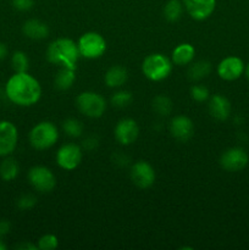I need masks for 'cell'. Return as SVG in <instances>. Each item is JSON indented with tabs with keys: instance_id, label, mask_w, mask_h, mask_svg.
<instances>
[{
	"instance_id": "obj_1",
	"label": "cell",
	"mask_w": 249,
	"mask_h": 250,
	"mask_svg": "<svg viewBox=\"0 0 249 250\" xmlns=\"http://www.w3.org/2000/svg\"><path fill=\"white\" fill-rule=\"evenodd\" d=\"M5 94L15 105L32 106L42 98L41 83L28 72H15L5 84Z\"/></svg>"
},
{
	"instance_id": "obj_2",
	"label": "cell",
	"mask_w": 249,
	"mask_h": 250,
	"mask_svg": "<svg viewBox=\"0 0 249 250\" xmlns=\"http://www.w3.org/2000/svg\"><path fill=\"white\" fill-rule=\"evenodd\" d=\"M45 55L50 63L75 70L77 68L78 59L81 58L77 43L70 38H58L51 42Z\"/></svg>"
},
{
	"instance_id": "obj_3",
	"label": "cell",
	"mask_w": 249,
	"mask_h": 250,
	"mask_svg": "<svg viewBox=\"0 0 249 250\" xmlns=\"http://www.w3.org/2000/svg\"><path fill=\"white\" fill-rule=\"evenodd\" d=\"M172 71V61L166 55L154 53L146 56L142 62V72L153 82H160L166 80Z\"/></svg>"
},
{
	"instance_id": "obj_4",
	"label": "cell",
	"mask_w": 249,
	"mask_h": 250,
	"mask_svg": "<svg viewBox=\"0 0 249 250\" xmlns=\"http://www.w3.org/2000/svg\"><path fill=\"white\" fill-rule=\"evenodd\" d=\"M28 138L29 143L36 150H46L58 142V127L50 121H42L31 129Z\"/></svg>"
},
{
	"instance_id": "obj_5",
	"label": "cell",
	"mask_w": 249,
	"mask_h": 250,
	"mask_svg": "<svg viewBox=\"0 0 249 250\" xmlns=\"http://www.w3.org/2000/svg\"><path fill=\"white\" fill-rule=\"evenodd\" d=\"M76 106L78 111L89 119H99L105 114L106 100L102 94L92 90L82 92L76 98Z\"/></svg>"
},
{
	"instance_id": "obj_6",
	"label": "cell",
	"mask_w": 249,
	"mask_h": 250,
	"mask_svg": "<svg viewBox=\"0 0 249 250\" xmlns=\"http://www.w3.org/2000/svg\"><path fill=\"white\" fill-rule=\"evenodd\" d=\"M77 46L82 58L94 60V59H99L104 55V53L106 51V41L100 33L87 32L80 37Z\"/></svg>"
},
{
	"instance_id": "obj_7",
	"label": "cell",
	"mask_w": 249,
	"mask_h": 250,
	"mask_svg": "<svg viewBox=\"0 0 249 250\" xmlns=\"http://www.w3.org/2000/svg\"><path fill=\"white\" fill-rule=\"evenodd\" d=\"M28 182L37 192L49 193L55 188L56 177L50 168L45 166H33L28 171Z\"/></svg>"
},
{
	"instance_id": "obj_8",
	"label": "cell",
	"mask_w": 249,
	"mask_h": 250,
	"mask_svg": "<svg viewBox=\"0 0 249 250\" xmlns=\"http://www.w3.org/2000/svg\"><path fill=\"white\" fill-rule=\"evenodd\" d=\"M83 153L80 146L76 144H63L56 153V163L62 170L72 171L82 163Z\"/></svg>"
},
{
	"instance_id": "obj_9",
	"label": "cell",
	"mask_w": 249,
	"mask_h": 250,
	"mask_svg": "<svg viewBox=\"0 0 249 250\" xmlns=\"http://www.w3.org/2000/svg\"><path fill=\"white\" fill-rule=\"evenodd\" d=\"M131 180L134 185L141 189H146V188L151 187L155 182V170L153 166L148 163V161L139 160L132 165L131 172Z\"/></svg>"
},
{
	"instance_id": "obj_10",
	"label": "cell",
	"mask_w": 249,
	"mask_h": 250,
	"mask_svg": "<svg viewBox=\"0 0 249 250\" xmlns=\"http://www.w3.org/2000/svg\"><path fill=\"white\" fill-rule=\"evenodd\" d=\"M19 142V131L11 121H0V156L11 155Z\"/></svg>"
},
{
	"instance_id": "obj_11",
	"label": "cell",
	"mask_w": 249,
	"mask_h": 250,
	"mask_svg": "<svg viewBox=\"0 0 249 250\" xmlns=\"http://www.w3.org/2000/svg\"><path fill=\"white\" fill-rule=\"evenodd\" d=\"M220 165L224 170L229 171V172L241 171L248 165V154L244 149L238 148V146L229 148L220 156Z\"/></svg>"
},
{
	"instance_id": "obj_12",
	"label": "cell",
	"mask_w": 249,
	"mask_h": 250,
	"mask_svg": "<svg viewBox=\"0 0 249 250\" xmlns=\"http://www.w3.org/2000/svg\"><path fill=\"white\" fill-rule=\"evenodd\" d=\"M114 136L121 146H131L139 136L138 124L133 119L120 120L115 126Z\"/></svg>"
},
{
	"instance_id": "obj_13",
	"label": "cell",
	"mask_w": 249,
	"mask_h": 250,
	"mask_svg": "<svg viewBox=\"0 0 249 250\" xmlns=\"http://www.w3.org/2000/svg\"><path fill=\"white\" fill-rule=\"evenodd\" d=\"M183 6L193 20L204 21L214 14L216 0H183Z\"/></svg>"
},
{
	"instance_id": "obj_14",
	"label": "cell",
	"mask_w": 249,
	"mask_h": 250,
	"mask_svg": "<svg viewBox=\"0 0 249 250\" xmlns=\"http://www.w3.org/2000/svg\"><path fill=\"white\" fill-rule=\"evenodd\" d=\"M244 72V63L237 56H227L217 65V75L224 81H236Z\"/></svg>"
},
{
	"instance_id": "obj_15",
	"label": "cell",
	"mask_w": 249,
	"mask_h": 250,
	"mask_svg": "<svg viewBox=\"0 0 249 250\" xmlns=\"http://www.w3.org/2000/svg\"><path fill=\"white\" fill-rule=\"evenodd\" d=\"M170 129L171 136L180 142L189 141L194 133V124L189 117L185 115H177L170 121Z\"/></svg>"
},
{
	"instance_id": "obj_16",
	"label": "cell",
	"mask_w": 249,
	"mask_h": 250,
	"mask_svg": "<svg viewBox=\"0 0 249 250\" xmlns=\"http://www.w3.org/2000/svg\"><path fill=\"white\" fill-rule=\"evenodd\" d=\"M208 109L215 120L226 121L231 115V103L224 95L214 94L209 98Z\"/></svg>"
},
{
	"instance_id": "obj_17",
	"label": "cell",
	"mask_w": 249,
	"mask_h": 250,
	"mask_svg": "<svg viewBox=\"0 0 249 250\" xmlns=\"http://www.w3.org/2000/svg\"><path fill=\"white\" fill-rule=\"evenodd\" d=\"M22 32L27 38L33 39V41H42L49 36V27L41 20L31 19L27 20L23 23Z\"/></svg>"
},
{
	"instance_id": "obj_18",
	"label": "cell",
	"mask_w": 249,
	"mask_h": 250,
	"mask_svg": "<svg viewBox=\"0 0 249 250\" xmlns=\"http://www.w3.org/2000/svg\"><path fill=\"white\" fill-rule=\"evenodd\" d=\"M195 56V49L190 43H181L171 54V61L177 66L189 65Z\"/></svg>"
},
{
	"instance_id": "obj_19",
	"label": "cell",
	"mask_w": 249,
	"mask_h": 250,
	"mask_svg": "<svg viewBox=\"0 0 249 250\" xmlns=\"http://www.w3.org/2000/svg\"><path fill=\"white\" fill-rule=\"evenodd\" d=\"M127 80H128V71L124 66L120 65L110 67L104 76L105 84L109 88H114V89L122 87L127 82Z\"/></svg>"
},
{
	"instance_id": "obj_20",
	"label": "cell",
	"mask_w": 249,
	"mask_h": 250,
	"mask_svg": "<svg viewBox=\"0 0 249 250\" xmlns=\"http://www.w3.org/2000/svg\"><path fill=\"white\" fill-rule=\"evenodd\" d=\"M212 66L211 62L208 60H199L195 61V62H190L189 67H188L187 75L188 78L190 81H194V82H198V81H202L204 78H207L208 76L211 73Z\"/></svg>"
},
{
	"instance_id": "obj_21",
	"label": "cell",
	"mask_w": 249,
	"mask_h": 250,
	"mask_svg": "<svg viewBox=\"0 0 249 250\" xmlns=\"http://www.w3.org/2000/svg\"><path fill=\"white\" fill-rule=\"evenodd\" d=\"M76 81L75 68L61 67L54 78V85L59 90H67L73 85Z\"/></svg>"
},
{
	"instance_id": "obj_22",
	"label": "cell",
	"mask_w": 249,
	"mask_h": 250,
	"mask_svg": "<svg viewBox=\"0 0 249 250\" xmlns=\"http://www.w3.org/2000/svg\"><path fill=\"white\" fill-rule=\"evenodd\" d=\"M19 163L14 158H10V155L5 156V159L0 164V177H1V180L6 181V182L14 181L19 176Z\"/></svg>"
},
{
	"instance_id": "obj_23",
	"label": "cell",
	"mask_w": 249,
	"mask_h": 250,
	"mask_svg": "<svg viewBox=\"0 0 249 250\" xmlns=\"http://www.w3.org/2000/svg\"><path fill=\"white\" fill-rule=\"evenodd\" d=\"M151 106H153V110L159 115V116H163V117L168 116V115L172 112V109H173L172 100L164 94L156 95V97L153 99Z\"/></svg>"
},
{
	"instance_id": "obj_24",
	"label": "cell",
	"mask_w": 249,
	"mask_h": 250,
	"mask_svg": "<svg viewBox=\"0 0 249 250\" xmlns=\"http://www.w3.org/2000/svg\"><path fill=\"white\" fill-rule=\"evenodd\" d=\"M183 2L180 0H168L164 6V16L167 21L176 22L183 14Z\"/></svg>"
},
{
	"instance_id": "obj_25",
	"label": "cell",
	"mask_w": 249,
	"mask_h": 250,
	"mask_svg": "<svg viewBox=\"0 0 249 250\" xmlns=\"http://www.w3.org/2000/svg\"><path fill=\"white\" fill-rule=\"evenodd\" d=\"M62 129L68 137H72V138H78L83 134V131H84V127H83V124L77 119H66L65 121L62 122Z\"/></svg>"
},
{
	"instance_id": "obj_26",
	"label": "cell",
	"mask_w": 249,
	"mask_h": 250,
	"mask_svg": "<svg viewBox=\"0 0 249 250\" xmlns=\"http://www.w3.org/2000/svg\"><path fill=\"white\" fill-rule=\"evenodd\" d=\"M11 66L15 72H27L29 67V59L23 51H15L11 58Z\"/></svg>"
},
{
	"instance_id": "obj_27",
	"label": "cell",
	"mask_w": 249,
	"mask_h": 250,
	"mask_svg": "<svg viewBox=\"0 0 249 250\" xmlns=\"http://www.w3.org/2000/svg\"><path fill=\"white\" fill-rule=\"evenodd\" d=\"M133 100V95L129 90H117L112 94L111 97V104L114 105L115 107H119V109H124V107H127Z\"/></svg>"
},
{
	"instance_id": "obj_28",
	"label": "cell",
	"mask_w": 249,
	"mask_h": 250,
	"mask_svg": "<svg viewBox=\"0 0 249 250\" xmlns=\"http://www.w3.org/2000/svg\"><path fill=\"white\" fill-rule=\"evenodd\" d=\"M190 98L198 103H204L209 100L210 92L204 84H193L189 89Z\"/></svg>"
},
{
	"instance_id": "obj_29",
	"label": "cell",
	"mask_w": 249,
	"mask_h": 250,
	"mask_svg": "<svg viewBox=\"0 0 249 250\" xmlns=\"http://www.w3.org/2000/svg\"><path fill=\"white\" fill-rule=\"evenodd\" d=\"M38 249L41 250H53L59 247V239L58 237L54 234H44L39 238L38 241Z\"/></svg>"
},
{
	"instance_id": "obj_30",
	"label": "cell",
	"mask_w": 249,
	"mask_h": 250,
	"mask_svg": "<svg viewBox=\"0 0 249 250\" xmlns=\"http://www.w3.org/2000/svg\"><path fill=\"white\" fill-rule=\"evenodd\" d=\"M16 205L21 210H29L37 205V198L32 194H24L17 199Z\"/></svg>"
},
{
	"instance_id": "obj_31",
	"label": "cell",
	"mask_w": 249,
	"mask_h": 250,
	"mask_svg": "<svg viewBox=\"0 0 249 250\" xmlns=\"http://www.w3.org/2000/svg\"><path fill=\"white\" fill-rule=\"evenodd\" d=\"M12 6L19 11H29L34 6L33 0H11Z\"/></svg>"
},
{
	"instance_id": "obj_32",
	"label": "cell",
	"mask_w": 249,
	"mask_h": 250,
	"mask_svg": "<svg viewBox=\"0 0 249 250\" xmlns=\"http://www.w3.org/2000/svg\"><path fill=\"white\" fill-rule=\"evenodd\" d=\"M98 144H99V141H98L97 137L94 136H88L87 138L83 139L82 142V146L85 150H93V149L97 148Z\"/></svg>"
},
{
	"instance_id": "obj_33",
	"label": "cell",
	"mask_w": 249,
	"mask_h": 250,
	"mask_svg": "<svg viewBox=\"0 0 249 250\" xmlns=\"http://www.w3.org/2000/svg\"><path fill=\"white\" fill-rule=\"evenodd\" d=\"M10 227H11V225L7 220H0V238H2V237L9 233Z\"/></svg>"
},
{
	"instance_id": "obj_34",
	"label": "cell",
	"mask_w": 249,
	"mask_h": 250,
	"mask_svg": "<svg viewBox=\"0 0 249 250\" xmlns=\"http://www.w3.org/2000/svg\"><path fill=\"white\" fill-rule=\"evenodd\" d=\"M115 163L117 164V165H121V166H126L127 163H128V158H127L126 155H124V154H116L115 155Z\"/></svg>"
},
{
	"instance_id": "obj_35",
	"label": "cell",
	"mask_w": 249,
	"mask_h": 250,
	"mask_svg": "<svg viewBox=\"0 0 249 250\" xmlns=\"http://www.w3.org/2000/svg\"><path fill=\"white\" fill-rule=\"evenodd\" d=\"M17 249H21V250H37L38 249V247L34 246V244L32 243H21L20 246H17Z\"/></svg>"
},
{
	"instance_id": "obj_36",
	"label": "cell",
	"mask_w": 249,
	"mask_h": 250,
	"mask_svg": "<svg viewBox=\"0 0 249 250\" xmlns=\"http://www.w3.org/2000/svg\"><path fill=\"white\" fill-rule=\"evenodd\" d=\"M6 55H7L6 45H5L4 43H1V42H0V60H2V59L6 58Z\"/></svg>"
},
{
	"instance_id": "obj_37",
	"label": "cell",
	"mask_w": 249,
	"mask_h": 250,
	"mask_svg": "<svg viewBox=\"0 0 249 250\" xmlns=\"http://www.w3.org/2000/svg\"><path fill=\"white\" fill-rule=\"evenodd\" d=\"M5 249H6V246H5V244L2 243L1 238H0V250H5Z\"/></svg>"
},
{
	"instance_id": "obj_38",
	"label": "cell",
	"mask_w": 249,
	"mask_h": 250,
	"mask_svg": "<svg viewBox=\"0 0 249 250\" xmlns=\"http://www.w3.org/2000/svg\"><path fill=\"white\" fill-rule=\"evenodd\" d=\"M246 76H247V78L249 80V63H248V66H247V68H246Z\"/></svg>"
},
{
	"instance_id": "obj_39",
	"label": "cell",
	"mask_w": 249,
	"mask_h": 250,
	"mask_svg": "<svg viewBox=\"0 0 249 250\" xmlns=\"http://www.w3.org/2000/svg\"><path fill=\"white\" fill-rule=\"evenodd\" d=\"M0 94H1V87H0Z\"/></svg>"
}]
</instances>
